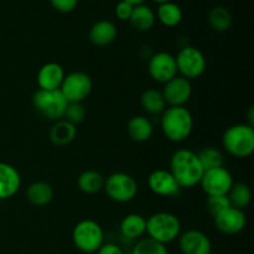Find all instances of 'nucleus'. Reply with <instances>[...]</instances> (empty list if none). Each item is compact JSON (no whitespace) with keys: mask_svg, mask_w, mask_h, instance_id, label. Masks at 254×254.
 Listing matches in <instances>:
<instances>
[{"mask_svg":"<svg viewBox=\"0 0 254 254\" xmlns=\"http://www.w3.org/2000/svg\"><path fill=\"white\" fill-rule=\"evenodd\" d=\"M131 254H169V252L165 245L146 237L135 243Z\"/></svg>","mask_w":254,"mask_h":254,"instance_id":"obj_30","label":"nucleus"},{"mask_svg":"<svg viewBox=\"0 0 254 254\" xmlns=\"http://www.w3.org/2000/svg\"><path fill=\"white\" fill-rule=\"evenodd\" d=\"M104 180L101 173L96 170H86L78 176L77 180V185H78L79 190L88 195H93V193L99 192L103 190L104 188Z\"/></svg>","mask_w":254,"mask_h":254,"instance_id":"obj_24","label":"nucleus"},{"mask_svg":"<svg viewBox=\"0 0 254 254\" xmlns=\"http://www.w3.org/2000/svg\"><path fill=\"white\" fill-rule=\"evenodd\" d=\"M52 7L60 12H71L78 5V0H50Z\"/></svg>","mask_w":254,"mask_h":254,"instance_id":"obj_33","label":"nucleus"},{"mask_svg":"<svg viewBox=\"0 0 254 254\" xmlns=\"http://www.w3.org/2000/svg\"><path fill=\"white\" fill-rule=\"evenodd\" d=\"M176 68L181 77L189 79H196L205 73L207 68V60L205 54L195 46H184L175 56Z\"/></svg>","mask_w":254,"mask_h":254,"instance_id":"obj_6","label":"nucleus"},{"mask_svg":"<svg viewBox=\"0 0 254 254\" xmlns=\"http://www.w3.org/2000/svg\"><path fill=\"white\" fill-rule=\"evenodd\" d=\"M104 191L112 201L118 203L130 202L138 195L135 178L127 173H113L104 180Z\"/></svg>","mask_w":254,"mask_h":254,"instance_id":"obj_7","label":"nucleus"},{"mask_svg":"<svg viewBox=\"0 0 254 254\" xmlns=\"http://www.w3.org/2000/svg\"><path fill=\"white\" fill-rule=\"evenodd\" d=\"M169 171L181 189H190L200 185L205 169L198 159L197 153L190 149H179L171 155Z\"/></svg>","mask_w":254,"mask_h":254,"instance_id":"obj_1","label":"nucleus"},{"mask_svg":"<svg viewBox=\"0 0 254 254\" xmlns=\"http://www.w3.org/2000/svg\"><path fill=\"white\" fill-rule=\"evenodd\" d=\"M119 228L126 238L136 240L146 232V218L139 213H129L121 221Z\"/></svg>","mask_w":254,"mask_h":254,"instance_id":"obj_22","label":"nucleus"},{"mask_svg":"<svg viewBox=\"0 0 254 254\" xmlns=\"http://www.w3.org/2000/svg\"><path fill=\"white\" fill-rule=\"evenodd\" d=\"M21 176L11 164L0 161V201L9 200L19 192Z\"/></svg>","mask_w":254,"mask_h":254,"instance_id":"obj_16","label":"nucleus"},{"mask_svg":"<svg viewBox=\"0 0 254 254\" xmlns=\"http://www.w3.org/2000/svg\"><path fill=\"white\" fill-rule=\"evenodd\" d=\"M233 178L225 168H215L203 173L200 185L207 196H226L233 185Z\"/></svg>","mask_w":254,"mask_h":254,"instance_id":"obj_10","label":"nucleus"},{"mask_svg":"<svg viewBox=\"0 0 254 254\" xmlns=\"http://www.w3.org/2000/svg\"><path fill=\"white\" fill-rule=\"evenodd\" d=\"M32 106L42 117L56 122L64 118L68 102L60 89L56 91L37 89L32 94Z\"/></svg>","mask_w":254,"mask_h":254,"instance_id":"obj_5","label":"nucleus"},{"mask_svg":"<svg viewBox=\"0 0 254 254\" xmlns=\"http://www.w3.org/2000/svg\"><path fill=\"white\" fill-rule=\"evenodd\" d=\"M26 200L36 207L49 205L54 198V189L46 181H35L26 189Z\"/></svg>","mask_w":254,"mask_h":254,"instance_id":"obj_19","label":"nucleus"},{"mask_svg":"<svg viewBox=\"0 0 254 254\" xmlns=\"http://www.w3.org/2000/svg\"><path fill=\"white\" fill-rule=\"evenodd\" d=\"M117 26L109 20H99L89 30V40L96 46H107L117 37Z\"/></svg>","mask_w":254,"mask_h":254,"instance_id":"obj_18","label":"nucleus"},{"mask_svg":"<svg viewBox=\"0 0 254 254\" xmlns=\"http://www.w3.org/2000/svg\"><path fill=\"white\" fill-rule=\"evenodd\" d=\"M179 248L183 254H211L212 243L200 230H188L179 236Z\"/></svg>","mask_w":254,"mask_h":254,"instance_id":"obj_14","label":"nucleus"},{"mask_svg":"<svg viewBox=\"0 0 254 254\" xmlns=\"http://www.w3.org/2000/svg\"><path fill=\"white\" fill-rule=\"evenodd\" d=\"M149 238L159 243H170L181 233V223L178 216L170 212H158L146 218V232Z\"/></svg>","mask_w":254,"mask_h":254,"instance_id":"obj_4","label":"nucleus"},{"mask_svg":"<svg viewBox=\"0 0 254 254\" xmlns=\"http://www.w3.org/2000/svg\"><path fill=\"white\" fill-rule=\"evenodd\" d=\"M148 186L150 191L160 197H178L181 188L175 178L165 169H156L149 175Z\"/></svg>","mask_w":254,"mask_h":254,"instance_id":"obj_13","label":"nucleus"},{"mask_svg":"<svg viewBox=\"0 0 254 254\" xmlns=\"http://www.w3.org/2000/svg\"><path fill=\"white\" fill-rule=\"evenodd\" d=\"M161 93L165 99V103L170 107H184L191 98L192 86L189 79L176 76L164 84Z\"/></svg>","mask_w":254,"mask_h":254,"instance_id":"obj_12","label":"nucleus"},{"mask_svg":"<svg viewBox=\"0 0 254 254\" xmlns=\"http://www.w3.org/2000/svg\"><path fill=\"white\" fill-rule=\"evenodd\" d=\"M133 9H134L133 5L121 0L116 6V16L118 17L119 20H122V21H124V20H129Z\"/></svg>","mask_w":254,"mask_h":254,"instance_id":"obj_34","label":"nucleus"},{"mask_svg":"<svg viewBox=\"0 0 254 254\" xmlns=\"http://www.w3.org/2000/svg\"><path fill=\"white\" fill-rule=\"evenodd\" d=\"M215 225L220 232L225 233V235H237V233L242 232L245 230L246 225H247V217L246 213L242 210L238 208L227 207L223 210L222 212L218 213L217 216L213 217Z\"/></svg>","mask_w":254,"mask_h":254,"instance_id":"obj_15","label":"nucleus"},{"mask_svg":"<svg viewBox=\"0 0 254 254\" xmlns=\"http://www.w3.org/2000/svg\"><path fill=\"white\" fill-rule=\"evenodd\" d=\"M155 12L148 5H136L131 11L129 22L138 31H148L155 24Z\"/></svg>","mask_w":254,"mask_h":254,"instance_id":"obj_23","label":"nucleus"},{"mask_svg":"<svg viewBox=\"0 0 254 254\" xmlns=\"http://www.w3.org/2000/svg\"><path fill=\"white\" fill-rule=\"evenodd\" d=\"M148 71L154 81L165 84L166 82L178 76L175 56L166 51L155 52L149 59Z\"/></svg>","mask_w":254,"mask_h":254,"instance_id":"obj_11","label":"nucleus"},{"mask_svg":"<svg viewBox=\"0 0 254 254\" xmlns=\"http://www.w3.org/2000/svg\"><path fill=\"white\" fill-rule=\"evenodd\" d=\"M93 88L92 78L84 72H72L64 76L60 91L68 103H83Z\"/></svg>","mask_w":254,"mask_h":254,"instance_id":"obj_9","label":"nucleus"},{"mask_svg":"<svg viewBox=\"0 0 254 254\" xmlns=\"http://www.w3.org/2000/svg\"><path fill=\"white\" fill-rule=\"evenodd\" d=\"M86 107L83 106V103L76 102V103H68L66 112H64V119H66L67 122L72 123L73 126H77V124L82 123L86 119Z\"/></svg>","mask_w":254,"mask_h":254,"instance_id":"obj_31","label":"nucleus"},{"mask_svg":"<svg viewBox=\"0 0 254 254\" xmlns=\"http://www.w3.org/2000/svg\"><path fill=\"white\" fill-rule=\"evenodd\" d=\"M155 16L165 26L174 27L180 24V21L183 20V10L178 4L173 1L164 2L158 6Z\"/></svg>","mask_w":254,"mask_h":254,"instance_id":"obj_26","label":"nucleus"},{"mask_svg":"<svg viewBox=\"0 0 254 254\" xmlns=\"http://www.w3.org/2000/svg\"><path fill=\"white\" fill-rule=\"evenodd\" d=\"M140 103L144 111L149 114H161L166 109L163 93L158 89H146L140 97Z\"/></svg>","mask_w":254,"mask_h":254,"instance_id":"obj_27","label":"nucleus"},{"mask_svg":"<svg viewBox=\"0 0 254 254\" xmlns=\"http://www.w3.org/2000/svg\"><path fill=\"white\" fill-rule=\"evenodd\" d=\"M154 1L158 2V4L160 5V4H164V2H169V1H171V0H154Z\"/></svg>","mask_w":254,"mask_h":254,"instance_id":"obj_38","label":"nucleus"},{"mask_svg":"<svg viewBox=\"0 0 254 254\" xmlns=\"http://www.w3.org/2000/svg\"><path fill=\"white\" fill-rule=\"evenodd\" d=\"M97 254H124V252L116 243H103L97 251Z\"/></svg>","mask_w":254,"mask_h":254,"instance_id":"obj_35","label":"nucleus"},{"mask_svg":"<svg viewBox=\"0 0 254 254\" xmlns=\"http://www.w3.org/2000/svg\"><path fill=\"white\" fill-rule=\"evenodd\" d=\"M227 197L232 207L243 211L250 206L251 201H252V191L247 184L233 183L232 188L228 191Z\"/></svg>","mask_w":254,"mask_h":254,"instance_id":"obj_25","label":"nucleus"},{"mask_svg":"<svg viewBox=\"0 0 254 254\" xmlns=\"http://www.w3.org/2000/svg\"><path fill=\"white\" fill-rule=\"evenodd\" d=\"M247 117H248V126L253 127L254 126V107L251 106L250 109H248V113H247Z\"/></svg>","mask_w":254,"mask_h":254,"instance_id":"obj_36","label":"nucleus"},{"mask_svg":"<svg viewBox=\"0 0 254 254\" xmlns=\"http://www.w3.org/2000/svg\"><path fill=\"white\" fill-rule=\"evenodd\" d=\"M74 246L84 253H94L104 243V232L101 225L93 220L77 223L72 232Z\"/></svg>","mask_w":254,"mask_h":254,"instance_id":"obj_8","label":"nucleus"},{"mask_svg":"<svg viewBox=\"0 0 254 254\" xmlns=\"http://www.w3.org/2000/svg\"><path fill=\"white\" fill-rule=\"evenodd\" d=\"M208 21L213 30L225 32L232 26V15L225 6H216L210 11Z\"/></svg>","mask_w":254,"mask_h":254,"instance_id":"obj_28","label":"nucleus"},{"mask_svg":"<svg viewBox=\"0 0 254 254\" xmlns=\"http://www.w3.org/2000/svg\"><path fill=\"white\" fill-rule=\"evenodd\" d=\"M161 130L166 139L173 143H181L193 130V117L188 108L169 107L161 113Z\"/></svg>","mask_w":254,"mask_h":254,"instance_id":"obj_2","label":"nucleus"},{"mask_svg":"<svg viewBox=\"0 0 254 254\" xmlns=\"http://www.w3.org/2000/svg\"><path fill=\"white\" fill-rule=\"evenodd\" d=\"M129 136L136 143H145L154 133L153 123L145 116H134L127 127Z\"/></svg>","mask_w":254,"mask_h":254,"instance_id":"obj_21","label":"nucleus"},{"mask_svg":"<svg viewBox=\"0 0 254 254\" xmlns=\"http://www.w3.org/2000/svg\"><path fill=\"white\" fill-rule=\"evenodd\" d=\"M222 146L235 158H248L254 151V129L247 123L231 126L222 135Z\"/></svg>","mask_w":254,"mask_h":254,"instance_id":"obj_3","label":"nucleus"},{"mask_svg":"<svg viewBox=\"0 0 254 254\" xmlns=\"http://www.w3.org/2000/svg\"><path fill=\"white\" fill-rule=\"evenodd\" d=\"M123 1H127V2H129V4L133 5V6H136V5H141V4H143V2L145 1V0H123Z\"/></svg>","mask_w":254,"mask_h":254,"instance_id":"obj_37","label":"nucleus"},{"mask_svg":"<svg viewBox=\"0 0 254 254\" xmlns=\"http://www.w3.org/2000/svg\"><path fill=\"white\" fill-rule=\"evenodd\" d=\"M77 136V128L66 119H60L55 122L50 130V140L54 145L64 146L71 144Z\"/></svg>","mask_w":254,"mask_h":254,"instance_id":"obj_20","label":"nucleus"},{"mask_svg":"<svg viewBox=\"0 0 254 254\" xmlns=\"http://www.w3.org/2000/svg\"><path fill=\"white\" fill-rule=\"evenodd\" d=\"M197 156L205 171L210 170V169L221 168L225 164V156H223L222 151L215 146H206L200 153H197Z\"/></svg>","mask_w":254,"mask_h":254,"instance_id":"obj_29","label":"nucleus"},{"mask_svg":"<svg viewBox=\"0 0 254 254\" xmlns=\"http://www.w3.org/2000/svg\"><path fill=\"white\" fill-rule=\"evenodd\" d=\"M231 203L228 201L227 195L226 196H207L206 200V207H207L208 213L212 217L217 216L218 213L222 212L227 207H230Z\"/></svg>","mask_w":254,"mask_h":254,"instance_id":"obj_32","label":"nucleus"},{"mask_svg":"<svg viewBox=\"0 0 254 254\" xmlns=\"http://www.w3.org/2000/svg\"><path fill=\"white\" fill-rule=\"evenodd\" d=\"M64 69L56 62H47L40 67L36 81L39 89L42 91H56L60 89L64 79Z\"/></svg>","mask_w":254,"mask_h":254,"instance_id":"obj_17","label":"nucleus"}]
</instances>
